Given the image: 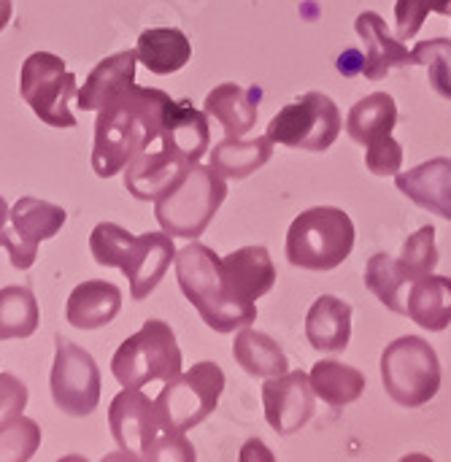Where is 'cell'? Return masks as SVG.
<instances>
[{
    "label": "cell",
    "instance_id": "6da1fadb",
    "mask_svg": "<svg viewBox=\"0 0 451 462\" xmlns=\"http://www.w3.org/2000/svg\"><path fill=\"white\" fill-rule=\"evenodd\" d=\"M170 97L162 89L130 84L97 111L92 171L111 179L124 171L138 154L160 143L162 111Z\"/></svg>",
    "mask_w": 451,
    "mask_h": 462
},
{
    "label": "cell",
    "instance_id": "7a4b0ae2",
    "mask_svg": "<svg viewBox=\"0 0 451 462\" xmlns=\"http://www.w3.org/2000/svg\"><path fill=\"white\" fill-rule=\"evenodd\" d=\"M176 279L184 298L211 330L235 333L257 319V306L233 290L222 257L198 238L176 252Z\"/></svg>",
    "mask_w": 451,
    "mask_h": 462
},
{
    "label": "cell",
    "instance_id": "3957f363",
    "mask_svg": "<svg viewBox=\"0 0 451 462\" xmlns=\"http://www.w3.org/2000/svg\"><path fill=\"white\" fill-rule=\"evenodd\" d=\"M108 425L116 447L130 460L195 462L198 457L184 433L165 422L157 403L135 387H124L111 401Z\"/></svg>",
    "mask_w": 451,
    "mask_h": 462
},
{
    "label": "cell",
    "instance_id": "277c9868",
    "mask_svg": "<svg viewBox=\"0 0 451 462\" xmlns=\"http://www.w3.org/2000/svg\"><path fill=\"white\" fill-rule=\"evenodd\" d=\"M225 198V176H219L211 165L192 162L181 179L154 200V217L168 236L195 241L206 233Z\"/></svg>",
    "mask_w": 451,
    "mask_h": 462
},
{
    "label": "cell",
    "instance_id": "5b68a950",
    "mask_svg": "<svg viewBox=\"0 0 451 462\" xmlns=\"http://www.w3.org/2000/svg\"><path fill=\"white\" fill-rule=\"evenodd\" d=\"M354 249V222L344 208L317 206L295 217L287 230V260L303 271H333Z\"/></svg>",
    "mask_w": 451,
    "mask_h": 462
},
{
    "label": "cell",
    "instance_id": "8992f818",
    "mask_svg": "<svg viewBox=\"0 0 451 462\" xmlns=\"http://www.w3.org/2000/svg\"><path fill=\"white\" fill-rule=\"evenodd\" d=\"M111 374L122 387H146L149 382H170L181 374V349L176 333L162 319H149L138 333L124 338L111 357Z\"/></svg>",
    "mask_w": 451,
    "mask_h": 462
},
{
    "label": "cell",
    "instance_id": "52a82bcc",
    "mask_svg": "<svg viewBox=\"0 0 451 462\" xmlns=\"http://www.w3.org/2000/svg\"><path fill=\"white\" fill-rule=\"evenodd\" d=\"M382 382L387 395L403 409L430 403L441 390L438 352L419 336L392 341L382 355Z\"/></svg>",
    "mask_w": 451,
    "mask_h": 462
},
{
    "label": "cell",
    "instance_id": "ba28073f",
    "mask_svg": "<svg viewBox=\"0 0 451 462\" xmlns=\"http://www.w3.org/2000/svg\"><path fill=\"white\" fill-rule=\"evenodd\" d=\"M19 95L49 127H76V116L68 106L78 95V84L62 57L51 51H32L19 70Z\"/></svg>",
    "mask_w": 451,
    "mask_h": 462
},
{
    "label": "cell",
    "instance_id": "9c48e42d",
    "mask_svg": "<svg viewBox=\"0 0 451 462\" xmlns=\"http://www.w3.org/2000/svg\"><path fill=\"white\" fill-rule=\"evenodd\" d=\"M341 111L325 92H306L300 100L284 106L268 125V138L287 149L327 152L341 135Z\"/></svg>",
    "mask_w": 451,
    "mask_h": 462
},
{
    "label": "cell",
    "instance_id": "30bf717a",
    "mask_svg": "<svg viewBox=\"0 0 451 462\" xmlns=\"http://www.w3.org/2000/svg\"><path fill=\"white\" fill-rule=\"evenodd\" d=\"M225 393V374L216 363H198L187 374L165 382L157 395V409L176 430L187 433L208 420Z\"/></svg>",
    "mask_w": 451,
    "mask_h": 462
},
{
    "label": "cell",
    "instance_id": "8fae6325",
    "mask_svg": "<svg viewBox=\"0 0 451 462\" xmlns=\"http://www.w3.org/2000/svg\"><path fill=\"white\" fill-rule=\"evenodd\" d=\"M54 406L70 417H89L100 403V371L95 357L68 338H57L49 376Z\"/></svg>",
    "mask_w": 451,
    "mask_h": 462
},
{
    "label": "cell",
    "instance_id": "7c38bea8",
    "mask_svg": "<svg viewBox=\"0 0 451 462\" xmlns=\"http://www.w3.org/2000/svg\"><path fill=\"white\" fill-rule=\"evenodd\" d=\"M65 219V208L54 203L38 198H19L16 206L8 211V222L3 230V246L11 257V265L16 271L32 268L41 241L54 238L62 230Z\"/></svg>",
    "mask_w": 451,
    "mask_h": 462
},
{
    "label": "cell",
    "instance_id": "4fadbf2b",
    "mask_svg": "<svg viewBox=\"0 0 451 462\" xmlns=\"http://www.w3.org/2000/svg\"><path fill=\"white\" fill-rule=\"evenodd\" d=\"M314 401L317 393L308 374L303 371H287L262 384L265 420L279 436H292L303 430L314 417Z\"/></svg>",
    "mask_w": 451,
    "mask_h": 462
},
{
    "label": "cell",
    "instance_id": "5bb4252c",
    "mask_svg": "<svg viewBox=\"0 0 451 462\" xmlns=\"http://www.w3.org/2000/svg\"><path fill=\"white\" fill-rule=\"evenodd\" d=\"M176 252L179 249L173 244V236H168L165 230L162 233H143V236L133 238L127 257H124V265L119 268L130 279V298L133 300H143L157 290V284L165 279L170 263H176Z\"/></svg>",
    "mask_w": 451,
    "mask_h": 462
},
{
    "label": "cell",
    "instance_id": "9a60e30c",
    "mask_svg": "<svg viewBox=\"0 0 451 462\" xmlns=\"http://www.w3.org/2000/svg\"><path fill=\"white\" fill-rule=\"evenodd\" d=\"M192 162L179 154L176 149L157 143L152 149H146L143 154H138L127 168H124V187L135 200H157L165 189H170L181 173L189 168Z\"/></svg>",
    "mask_w": 451,
    "mask_h": 462
},
{
    "label": "cell",
    "instance_id": "2e32d148",
    "mask_svg": "<svg viewBox=\"0 0 451 462\" xmlns=\"http://www.w3.org/2000/svg\"><path fill=\"white\" fill-rule=\"evenodd\" d=\"M160 143L176 149L189 162H200L211 149L208 114L192 108L189 100H168L162 111V135Z\"/></svg>",
    "mask_w": 451,
    "mask_h": 462
},
{
    "label": "cell",
    "instance_id": "e0dca14e",
    "mask_svg": "<svg viewBox=\"0 0 451 462\" xmlns=\"http://www.w3.org/2000/svg\"><path fill=\"white\" fill-rule=\"evenodd\" d=\"M357 35L365 43V57H363V73L371 81H382L390 70L409 65L411 51L406 43L390 32L387 22L376 11H363L354 22Z\"/></svg>",
    "mask_w": 451,
    "mask_h": 462
},
{
    "label": "cell",
    "instance_id": "ac0fdd59",
    "mask_svg": "<svg viewBox=\"0 0 451 462\" xmlns=\"http://www.w3.org/2000/svg\"><path fill=\"white\" fill-rule=\"evenodd\" d=\"M395 184L417 206L441 219H451V157H436L403 171L395 176Z\"/></svg>",
    "mask_w": 451,
    "mask_h": 462
},
{
    "label": "cell",
    "instance_id": "d6986e66",
    "mask_svg": "<svg viewBox=\"0 0 451 462\" xmlns=\"http://www.w3.org/2000/svg\"><path fill=\"white\" fill-rule=\"evenodd\" d=\"M260 97H262L260 87H241V84L225 81V84H216L206 95L203 111L225 127V135L244 138L257 125Z\"/></svg>",
    "mask_w": 451,
    "mask_h": 462
},
{
    "label": "cell",
    "instance_id": "ffe728a7",
    "mask_svg": "<svg viewBox=\"0 0 451 462\" xmlns=\"http://www.w3.org/2000/svg\"><path fill=\"white\" fill-rule=\"evenodd\" d=\"M135 62H138L135 49H124V51H116V54L100 60L92 68V73L87 76V81L78 87V95H76L78 108L100 111L119 92H124L130 84H135Z\"/></svg>",
    "mask_w": 451,
    "mask_h": 462
},
{
    "label": "cell",
    "instance_id": "44dd1931",
    "mask_svg": "<svg viewBox=\"0 0 451 462\" xmlns=\"http://www.w3.org/2000/svg\"><path fill=\"white\" fill-rule=\"evenodd\" d=\"M119 309H122V290L111 282L89 279L70 292L65 317L76 330H97L111 325Z\"/></svg>",
    "mask_w": 451,
    "mask_h": 462
},
{
    "label": "cell",
    "instance_id": "7402d4cb",
    "mask_svg": "<svg viewBox=\"0 0 451 462\" xmlns=\"http://www.w3.org/2000/svg\"><path fill=\"white\" fill-rule=\"evenodd\" d=\"M306 338L317 352H344L352 341V306L336 295L317 298L306 314Z\"/></svg>",
    "mask_w": 451,
    "mask_h": 462
},
{
    "label": "cell",
    "instance_id": "603a6c76",
    "mask_svg": "<svg viewBox=\"0 0 451 462\" xmlns=\"http://www.w3.org/2000/svg\"><path fill=\"white\" fill-rule=\"evenodd\" d=\"M222 265L233 290L249 303L268 295L276 284V265L265 246H244L222 257Z\"/></svg>",
    "mask_w": 451,
    "mask_h": 462
},
{
    "label": "cell",
    "instance_id": "cb8c5ba5",
    "mask_svg": "<svg viewBox=\"0 0 451 462\" xmlns=\"http://www.w3.org/2000/svg\"><path fill=\"white\" fill-rule=\"evenodd\" d=\"M406 317L430 333H441L451 325V279L428 273L409 287Z\"/></svg>",
    "mask_w": 451,
    "mask_h": 462
},
{
    "label": "cell",
    "instance_id": "d4e9b609",
    "mask_svg": "<svg viewBox=\"0 0 451 462\" xmlns=\"http://www.w3.org/2000/svg\"><path fill=\"white\" fill-rule=\"evenodd\" d=\"M138 62L157 76L181 70L192 57V43L179 27H149L138 35Z\"/></svg>",
    "mask_w": 451,
    "mask_h": 462
},
{
    "label": "cell",
    "instance_id": "484cf974",
    "mask_svg": "<svg viewBox=\"0 0 451 462\" xmlns=\"http://www.w3.org/2000/svg\"><path fill=\"white\" fill-rule=\"evenodd\" d=\"M395 125H398V106H395V97L387 92H373L357 100L346 116L349 138L363 146H371L373 141L392 135Z\"/></svg>",
    "mask_w": 451,
    "mask_h": 462
},
{
    "label": "cell",
    "instance_id": "4316f807",
    "mask_svg": "<svg viewBox=\"0 0 451 462\" xmlns=\"http://www.w3.org/2000/svg\"><path fill=\"white\" fill-rule=\"evenodd\" d=\"M273 157V141L268 135L244 141V138H225L211 149V168L225 179H246L257 173Z\"/></svg>",
    "mask_w": 451,
    "mask_h": 462
},
{
    "label": "cell",
    "instance_id": "83f0119b",
    "mask_svg": "<svg viewBox=\"0 0 451 462\" xmlns=\"http://www.w3.org/2000/svg\"><path fill=\"white\" fill-rule=\"evenodd\" d=\"M233 357L249 376H257V379H273L290 371V360L284 349L271 336L252 330V325L241 328V333L235 336Z\"/></svg>",
    "mask_w": 451,
    "mask_h": 462
},
{
    "label": "cell",
    "instance_id": "f1b7e54d",
    "mask_svg": "<svg viewBox=\"0 0 451 462\" xmlns=\"http://www.w3.org/2000/svg\"><path fill=\"white\" fill-rule=\"evenodd\" d=\"M308 379H311L317 398H322V403H327L333 409H344V406L357 403L368 387V379L363 371L344 365V363H336V360H319L311 368Z\"/></svg>",
    "mask_w": 451,
    "mask_h": 462
},
{
    "label": "cell",
    "instance_id": "f546056e",
    "mask_svg": "<svg viewBox=\"0 0 451 462\" xmlns=\"http://www.w3.org/2000/svg\"><path fill=\"white\" fill-rule=\"evenodd\" d=\"M365 287L395 314H406V298L411 282L406 279L400 263L384 252L373 254L365 265Z\"/></svg>",
    "mask_w": 451,
    "mask_h": 462
},
{
    "label": "cell",
    "instance_id": "4dcf8cb0",
    "mask_svg": "<svg viewBox=\"0 0 451 462\" xmlns=\"http://www.w3.org/2000/svg\"><path fill=\"white\" fill-rule=\"evenodd\" d=\"M41 309L27 287L0 290V344L14 338H30L38 330Z\"/></svg>",
    "mask_w": 451,
    "mask_h": 462
},
{
    "label": "cell",
    "instance_id": "1f68e13d",
    "mask_svg": "<svg viewBox=\"0 0 451 462\" xmlns=\"http://www.w3.org/2000/svg\"><path fill=\"white\" fill-rule=\"evenodd\" d=\"M409 65H425L430 76V87L451 100V41L449 38H433V41H419L411 49Z\"/></svg>",
    "mask_w": 451,
    "mask_h": 462
},
{
    "label": "cell",
    "instance_id": "d6a6232c",
    "mask_svg": "<svg viewBox=\"0 0 451 462\" xmlns=\"http://www.w3.org/2000/svg\"><path fill=\"white\" fill-rule=\"evenodd\" d=\"M41 449V428L27 417L0 425V462H27Z\"/></svg>",
    "mask_w": 451,
    "mask_h": 462
},
{
    "label": "cell",
    "instance_id": "836d02e7",
    "mask_svg": "<svg viewBox=\"0 0 451 462\" xmlns=\"http://www.w3.org/2000/svg\"><path fill=\"white\" fill-rule=\"evenodd\" d=\"M398 263H400V268H403V273H406V279L411 284L417 279L433 273L436 265H438L436 227L433 225H425L414 236H409V241L403 244V252H400V260Z\"/></svg>",
    "mask_w": 451,
    "mask_h": 462
},
{
    "label": "cell",
    "instance_id": "e575fe53",
    "mask_svg": "<svg viewBox=\"0 0 451 462\" xmlns=\"http://www.w3.org/2000/svg\"><path fill=\"white\" fill-rule=\"evenodd\" d=\"M133 238L135 236L130 230L114 225V222H100L92 230V236H89V252H92L97 265H103V268H122Z\"/></svg>",
    "mask_w": 451,
    "mask_h": 462
},
{
    "label": "cell",
    "instance_id": "d590c367",
    "mask_svg": "<svg viewBox=\"0 0 451 462\" xmlns=\"http://www.w3.org/2000/svg\"><path fill=\"white\" fill-rule=\"evenodd\" d=\"M365 165L373 176H398L403 168V146L387 135L365 146Z\"/></svg>",
    "mask_w": 451,
    "mask_h": 462
},
{
    "label": "cell",
    "instance_id": "8d00e7d4",
    "mask_svg": "<svg viewBox=\"0 0 451 462\" xmlns=\"http://www.w3.org/2000/svg\"><path fill=\"white\" fill-rule=\"evenodd\" d=\"M428 14H430L428 0H398L395 3V35L400 41H411L422 30Z\"/></svg>",
    "mask_w": 451,
    "mask_h": 462
},
{
    "label": "cell",
    "instance_id": "74e56055",
    "mask_svg": "<svg viewBox=\"0 0 451 462\" xmlns=\"http://www.w3.org/2000/svg\"><path fill=\"white\" fill-rule=\"evenodd\" d=\"M27 406V387L14 374H0V425L19 417Z\"/></svg>",
    "mask_w": 451,
    "mask_h": 462
},
{
    "label": "cell",
    "instance_id": "f35d334b",
    "mask_svg": "<svg viewBox=\"0 0 451 462\" xmlns=\"http://www.w3.org/2000/svg\"><path fill=\"white\" fill-rule=\"evenodd\" d=\"M11 14H14V0H0V32L8 27Z\"/></svg>",
    "mask_w": 451,
    "mask_h": 462
},
{
    "label": "cell",
    "instance_id": "ab89813d",
    "mask_svg": "<svg viewBox=\"0 0 451 462\" xmlns=\"http://www.w3.org/2000/svg\"><path fill=\"white\" fill-rule=\"evenodd\" d=\"M430 11L441 14V16H451V0H428Z\"/></svg>",
    "mask_w": 451,
    "mask_h": 462
},
{
    "label": "cell",
    "instance_id": "60d3db41",
    "mask_svg": "<svg viewBox=\"0 0 451 462\" xmlns=\"http://www.w3.org/2000/svg\"><path fill=\"white\" fill-rule=\"evenodd\" d=\"M5 222H8V206L0 195V246H3V230H5Z\"/></svg>",
    "mask_w": 451,
    "mask_h": 462
}]
</instances>
